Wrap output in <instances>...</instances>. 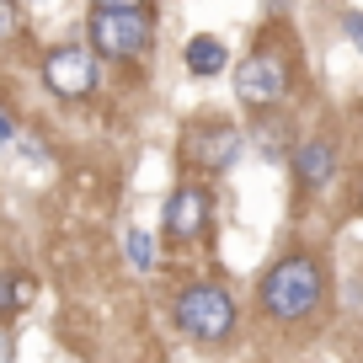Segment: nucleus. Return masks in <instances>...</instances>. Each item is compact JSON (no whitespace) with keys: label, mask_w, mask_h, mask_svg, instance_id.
<instances>
[{"label":"nucleus","mask_w":363,"mask_h":363,"mask_svg":"<svg viewBox=\"0 0 363 363\" xmlns=\"http://www.w3.org/2000/svg\"><path fill=\"white\" fill-rule=\"evenodd\" d=\"M284 91H289V65H284V59H272V54L240 59V69H235V96H240L246 107H278V102H284Z\"/></svg>","instance_id":"20e7f679"},{"label":"nucleus","mask_w":363,"mask_h":363,"mask_svg":"<svg viewBox=\"0 0 363 363\" xmlns=\"http://www.w3.org/2000/svg\"><path fill=\"white\" fill-rule=\"evenodd\" d=\"M96 11H145V0H96Z\"/></svg>","instance_id":"4468645a"},{"label":"nucleus","mask_w":363,"mask_h":363,"mask_svg":"<svg viewBox=\"0 0 363 363\" xmlns=\"http://www.w3.org/2000/svg\"><path fill=\"white\" fill-rule=\"evenodd\" d=\"M27 294H33V284H27V278H16V272H0V315L22 310Z\"/></svg>","instance_id":"9d476101"},{"label":"nucleus","mask_w":363,"mask_h":363,"mask_svg":"<svg viewBox=\"0 0 363 363\" xmlns=\"http://www.w3.org/2000/svg\"><path fill=\"white\" fill-rule=\"evenodd\" d=\"M187 69H193V75H219V69H225V43L198 33L193 43H187Z\"/></svg>","instance_id":"1a4fd4ad"},{"label":"nucleus","mask_w":363,"mask_h":363,"mask_svg":"<svg viewBox=\"0 0 363 363\" xmlns=\"http://www.w3.org/2000/svg\"><path fill=\"white\" fill-rule=\"evenodd\" d=\"M123 246H128V267H139V272H150V267H155V240H150L145 230H128V240H123Z\"/></svg>","instance_id":"9b49d317"},{"label":"nucleus","mask_w":363,"mask_h":363,"mask_svg":"<svg viewBox=\"0 0 363 363\" xmlns=\"http://www.w3.org/2000/svg\"><path fill=\"white\" fill-rule=\"evenodd\" d=\"M240 155V128H193V134L182 139V160L203 177H219L230 171Z\"/></svg>","instance_id":"39448f33"},{"label":"nucleus","mask_w":363,"mask_h":363,"mask_svg":"<svg viewBox=\"0 0 363 363\" xmlns=\"http://www.w3.org/2000/svg\"><path fill=\"white\" fill-rule=\"evenodd\" d=\"M155 38L150 11H96L91 16V43L102 48L107 59H139Z\"/></svg>","instance_id":"7ed1b4c3"},{"label":"nucleus","mask_w":363,"mask_h":363,"mask_svg":"<svg viewBox=\"0 0 363 363\" xmlns=\"http://www.w3.org/2000/svg\"><path fill=\"white\" fill-rule=\"evenodd\" d=\"M43 80L54 96H65V102H80L91 91V80H96V69H91V54L86 48H54V54L43 59Z\"/></svg>","instance_id":"423d86ee"},{"label":"nucleus","mask_w":363,"mask_h":363,"mask_svg":"<svg viewBox=\"0 0 363 363\" xmlns=\"http://www.w3.org/2000/svg\"><path fill=\"white\" fill-rule=\"evenodd\" d=\"M331 171H337V145H331V139H305V145L294 150V177H299V187H326Z\"/></svg>","instance_id":"6e6552de"},{"label":"nucleus","mask_w":363,"mask_h":363,"mask_svg":"<svg viewBox=\"0 0 363 363\" xmlns=\"http://www.w3.org/2000/svg\"><path fill=\"white\" fill-rule=\"evenodd\" d=\"M342 27H347V38L363 48V16H358V11H347V16H342Z\"/></svg>","instance_id":"2eb2a0df"},{"label":"nucleus","mask_w":363,"mask_h":363,"mask_svg":"<svg viewBox=\"0 0 363 363\" xmlns=\"http://www.w3.org/2000/svg\"><path fill=\"white\" fill-rule=\"evenodd\" d=\"M6 352H11V347H6V337H0V363H6Z\"/></svg>","instance_id":"f3484780"},{"label":"nucleus","mask_w":363,"mask_h":363,"mask_svg":"<svg viewBox=\"0 0 363 363\" xmlns=\"http://www.w3.org/2000/svg\"><path fill=\"white\" fill-rule=\"evenodd\" d=\"M177 326L193 342H225L235 326V299L219 284H187L177 294Z\"/></svg>","instance_id":"f03ea898"},{"label":"nucleus","mask_w":363,"mask_h":363,"mask_svg":"<svg viewBox=\"0 0 363 363\" xmlns=\"http://www.w3.org/2000/svg\"><path fill=\"white\" fill-rule=\"evenodd\" d=\"M257 145L267 150V155H284V145H289V134H284V123H262V134H257Z\"/></svg>","instance_id":"f8f14e48"},{"label":"nucleus","mask_w":363,"mask_h":363,"mask_svg":"<svg viewBox=\"0 0 363 363\" xmlns=\"http://www.w3.org/2000/svg\"><path fill=\"white\" fill-rule=\"evenodd\" d=\"M320 289H326L320 262L305 257V251H294V257H284L278 267H267V278H262V310H267L272 320H305L310 310L320 305Z\"/></svg>","instance_id":"f257e3e1"},{"label":"nucleus","mask_w":363,"mask_h":363,"mask_svg":"<svg viewBox=\"0 0 363 363\" xmlns=\"http://www.w3.org/2000/svg\"><path fill=\"white\" fill-rule=\"evenodd\" d=\"M16 33V0H0V43Z\"/></svg>","instance_id":"ddd939ff"},{"label":"nucleus","mask_w":363,"mask_h":363,"mask_svg":"<svg viewBox=\"0 0 363 363\" xmlns=\"http://www.w3.org/2000/svg\"><path fill=\"white\" fill-rule=\"evenodd\" d=\"M11 128H16V123H11L6 113H0V139H11Z\"/></svg>","instance_id":"dca6fc26"},{"label":"nucleus","mask_w":363,"mask_h":363,"mask_svg":"<svg viewBox=\"0 0 363 363\" xmlns=\"http://www.w3.org/2000/svg\"><path fill=\"white\" fill-rule=\"evenodd\" d=\"M208 225V198L203 187H177L166 203V235L171 240H198Z\"/></svg>","instance_id":"0eeeda50"}]
</instances>
